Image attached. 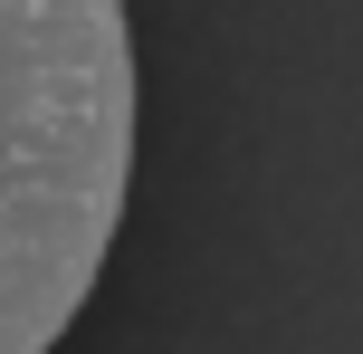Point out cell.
Masks as SVG:
<instances>
[{"mask_svg": "<svg viewBox=\"0 0 363 354\" xmlns=\"http://www.w3.org/2000/svg\"><path fill=\"white\" fill-rule=\"evenodd\" d=\"M134 182V29L106 0H0V354H48Z\"/></svg>", "mask_w": 363, "mask_h": 354, "instance_id": "cell-1", "label": "cell"}, {"mask_svg": "<svg viewBox=\"0 0 363 354\" xmlns=\"http://www.w3.org/2000/svg\"><path fill=\"white\" fill-rule=\"evenodd\" d=\"M354 192H363V153H354Z\"/></svg>", "mask_w": 363, "mask_h": 354, "instance_id": "cell-2", "label": "cell"}]
</instances>
